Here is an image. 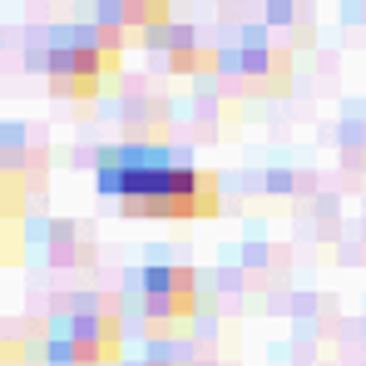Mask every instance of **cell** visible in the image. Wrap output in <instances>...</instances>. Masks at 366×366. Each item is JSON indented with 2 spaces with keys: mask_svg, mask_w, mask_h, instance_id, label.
<instances>
[{
  "mask_svg": "<svg viewBox=\"0 0 366 366\" xmlns=\"http://www.w3.org/2000/svg\"><path fill=\"white\" fill-rule=\"evenodd\" d=\"M267 188H272V193H287V188H292V174H267Z\"/></svg>",
  "mask_w": 366,
  "mask_h": 366,
  "instance_id": "8992f818",
  "label": "cell"
},
{
  "mask_svg": "<svg viewBox=\"0 0 366 366\" xmlns=\"http://www.w3.org/2000/svg\"><path fill=\"white\" fill-rule=\"evenodd\" d=\"M218 69H228L243 84H262V89L287 84V55L277 45H262V40H247L243 50H218Z\"/></svg>",
  "mask_w": 366,
  "mask_h": 366,
  "instance_id": "5b68a950",
  "label": "cell"
},
{
  "mask_svg": "<svg viewBox=\"0 0 366 366\" xmlns=\"http://www.w3.org/2000/svg\"><path fill=\"white\" fill-rule=\"evenodd\" d=\"M208 366H213V362H208Z\"/></svg>",
  "mask_w": 366,
  "mask_h": 366,
  "instance_id": "ba28073f",
  "label": "cell"
},
{
  "mask_svg": "<svg viewBox=\"0 0 366 366\" xmlns=\"http://www.w3.org/2000/svg\"><path fill=\"white\" fill-rule=\"evenodd\" d=\"M134 292H139L144 317L159 322L149 337H154V342H159V337L169 342V337L179 332V322L193 317L198 277H193V267H144V272H134Z\"/></svg>",
  "mask_w": 366,
  "mask_h": 366,
  "instance_id": "3957f363",
  "label": "cell"
},
{
  "mask_svg": "<svg viewBox=\"0 0 366 366\" xmlns=\"http://www.w3.org/2000/svg\"><path fill=\"white\" fill-rule=\"evenodd\" d=\"M94 183H99V193L119 198L129 218H213L218 213V179L183 159L154 164V169L99 164Z\"/></svg>",
  "mask_w": 366,
  "mask_h": 366,
  "instance_id": "6da1fadb",
  "label": "cell"
},
{
  "mask_svg": "<svg viewBox=\"0 0 366 366\" xmlns=\"http://www.w3.org/2000/svg\"><path fill=\"white\" fill-rule=\"evenodd\" d=\"M129 366H169V362H154V357H149V362H129Z\"/></svg>",
  "mask_w": 366,
  "mask_h": 366,
  "instance_id": "52a82bcc",
  "label": "cell"
},
{
  "mask_svg": "<svg viewBox=\"0 0 366 366\" xmlns=\"http://www.w3.org/2000/svg\"><path fill=\"white\" fill-rule=\"evenodd\" d=\"M124 347V327L114 312H69L55 317L40 337V352L55 366H104Z\"/></svg>",
  "mask_w": 366,
  "mask_h": 366,
  "instance_id": "7a4b0ae2",
  "label": "cell"
},
{
  "mask_svg": "<svg viewBox=\"0 0 366 366\" xmlns=\"http://www.w3.org/2000/svg\"><path fill=\"white\" fill-rule=\"evenodd\" d=\"M30 60L45 64L50 79H55V89H64V94H94L99 79L109 69H119V50H94V45L60 40V45H50L45 55H30Z\"/></svg>",
  "mask_w": 366,
  "mask_h": 366,
  "instance_id": "277c9868",
  "label": "cell"
}]
</instances>
